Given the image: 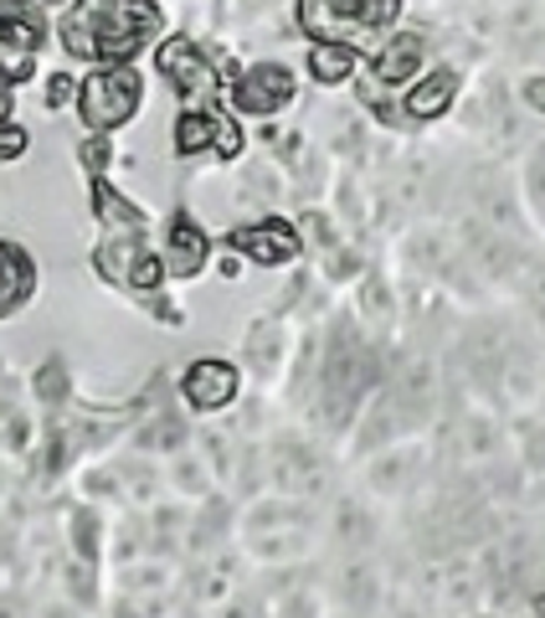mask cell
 <instances>
[{
	"label": "cell",
	"mask_w": 545,
	"mask_h": 618,
	"mask_svg": "<svg viewBox=\"0 0 545 618\" xmlns=\"http://www.w3.org/2000/svg\"><path fill=\"white\" fill-rule=\"evenodd\" d=\"M160 31L155 0H77L62 21V46L83 62H129Z\"/></svg>",
	"instance_id": "1"
},
{
	"label": "cell",
	"mask_w": 545,
	"mask_h": 618,
	"mask_svg": "<svg viewBox=\"0 0 545 618\" xmlns=\"http://www.w3.org/2000/svg\"><path fill=\"white\" fill-rule=\"evenodd\" d=\"M145 104V77L134 73L129 62H108V67H93L83 83H77V114L93 135H108L118 124H129Z\"/></svg>",
	"instance_id": "2"
},
{
	"label": "cell",
	"mask_w": 545,
	"mask_h": 618,
	"mask_svg": "<svg viewBox=\"0 0 545 618\" xmlns=\"http://www.w3.org/2000/svg\"><path fill=\"white\" fill-rule=\"evenodd\" d=\"M397 6L401 0H298V27L314 42H345L360 52L366 36L397 21Z\"/></svg>",
	"instance_id": "3"
},
{
	"label": "cell",
	"mask_w": 545,
	"mask_h": 618,
	"mask_svg": "<svg viewBox=\"0 0 545 618\" xmlns=\"http://www.w3.org/2000/svg\"><path fill=\"white\" fill-rule=\"evenodd\" d=\"M46 42V21L31 0H0V67L11 83H27L36 73V46Z\"/></svg>",
	"instance_id": "4"
},
{
	"label": "cell",
	"mask_w": 545,
	"mask_h": 618,
	"mask_svg": "<svg viewBox=\"0 0 545 618\" xmlns=\"http://www.w3.org/2000/svg\"><path fill=\"white\" fill-rule=\"evenodd\" d=\"M155 62H160V73L176 83L180 98H191V104H201V108L217 98L221 67L201 57V46H196L191 36H165V42H160V57H155Z\"/></svg>",
	"instance_id": "5"
},
{
	"label": "cell",
	"mask_w": 545,
	"mask_h": 618,
	"mask_svg": "<svg viewBox=\"0 0 545 618\" xmlns=\"http://www.w3.org/2000/svg\"><path fill=\"white\" fill-rule=\"evenodd\" d=\"M232 104L242 108V114L268 119V114H279L283 104H294V73H289L283 62H258L248 73H237Z\"/></svg>",
	"instance_id": "6"
},
{
	"label": "cell",
	"mask_w": 545,
	"mask_h": 618,
	"mask_svg": "<svg viewBox=\"0 0 545 618\" xmlns=\"http://www.w3.org/2000/svg\"><path fill=\"white\" fill-rule=\"evenodd\" d=\"M232 248H237V253H248L252 263H289V258L298 253V232L283 222V217H268V222L237 227Z\"/></svg>",
	"instance_id": "7"
},
{
	"label": "cell",
	"mask_w": 545,
	"mask_h": 618,
	"mask_svg": "<svg viewBox=\"0 0 545 618\" xmlns=\"http://www.w3.org/2000/svg\"><path fill=\"white\" fill-rule=\"evenodd\" d=\"M186 397H191V408H201V412L227 408L237 397V371L227 362H217V356H207V362H196L191 371H186Z\"/></svg>",
	"instance_id": "8"
},
{
	"label": "cell",
	"mask_w": 545,
	"mask_h": 618,
	"mask_svg": "<svg viewBox=\"0 0 545 618\" xmlns=\"http://www.w3.org/2000/svg\"><path fill=\"white\" fill-rule=\"evenodd\" d=\"M207 253H211L207 232H201L191 217H176V227H170V253H165V273L191 279V273L207 269Z\"/></svg>",
	"instance_id": "9"
},
{
	"label": "cell",
	"mask_w": 545,
	"mask_h": 618,
	"mask_svg": "<svg viewBox=\"0 0 545 618\" xmlns=\"http://www.w3.org/2000/svg\"><path fill=\"white\" fill-rule=\"evenodd\" d=\"M422 62H428V42L417 31H401V36H391L381 46V57H376V83H407Z\"/></svg>",
	"instance_id": "10"
},
{
	"label": "cell",
	"mask_w": 545,
	"mask_h": 618,
	"mask_svg": "<svg viewBox=\"0 0 545 618\" xmlns=\"http://www.w3.org/2000/svg\"><path fill=\"white\" fill-rule=\"evenodd\" d=\"M31 289H36V269H31V258L11 242H0V315H11L21 304L31 300Z\"/></svg>",
	"instance_id": "11"
},
{
	"label": "cell",
	"mask_w": 545,
	"mask_h": 618,
	"mask_svg": "<svg viewBox=\"0 0 545 618\" xmlns=\"http://www.w3.org/2000/svg\"><path fill=\"white\" fill-rule=\"evenodd\" d=\"M93 211L104 217L108 238H145V211L118 197L108 181H93Z\"/></svg>",
	"instance_id": "12"
},
{
	"label": "cell",
	"mask_w": 545,
	"mask_h": 618,
	"mask_svg": "<svg viewBox=\"0 0 545 618\" xmlns=\"http://www.w3.org/2000/svg\"><path fill=\"white\" fill-rule=\"evenodd\" d=\"M221 108H191L176 119V150L180 155H201V150H217V129H221Z\"/></svg>",
	"instance_id": "13"
},
{
	"label": "cell",
	"mask_w": 545,
	"mask_h": 618,
	"mask_svg": "<svg viewBox=\"0 0 545 618\" xmlns=\"http://www.w3.org/2000/svg\"><path fill=\"white\" fill-rule=\"evenodd\" d=\"M453 98H458V73H448V67H442V73H432L428 83H417V88H412L407 114H412V119H438Z\"/></svg>",
	"instance_id": "14"
},
{
	"label": "cell",
	"mask_w": 545,
	"mask_h": 618,
	"mask_svg": "<svg viewBox=\"0 0 545 618\" xmlns=\"http://www.w3.org/2000/svg\"><path fill=\"white\" fill-rule=\"evenodd\" d=\"M355 62H360V52L345 42H314L310 46V73L314 83H345V77L355 73Z\"/></svg>",
	"instance_id": "15"
},
{
	"label": "cell",
	"mask_w": 545,
	"mask_h": 618,
	"mask_svg": "<svg viewBox=\"0 0 545 618\" xmlns=\"http://www.w3.org/2000/svg\"><path fill=\"white\" fill-rule=\"evenodd\" d=\"M165 279V263L155 253H145V248H139V253L129 258V269H124V279H118V284H129V289H155Z\"/></svg>",
	"instance_id": "16"
},
{
	"label": "cell",
	"mask_w": 545,
	"mask_h": 618,
	"mask_svg": "<svg viewBox=\"0 0 545 618\" xmlns=\"http://www.w3.org/2000/svg\"><path fill=\"white\" fill-rule=\"evenodd\" d=\"M27 129H21V124H0V160H21V155H27Z\"/></svg>",
	"instance_id": "17"
},
{
	"label": "cell",
	"mask_w": 545,
	"mask_h": 618,
	"mask_svg": "<svg viewBox=\"0 0 545 618\" xmlns=\"http://www.w3.org/2000/svg\"><path fill=\"white\" fill-rule=\"evenodd\" d=\"M73 98H77V83H73V77H67V73H57V77H52V83H46V104H52V108L73 104Z\"/></svg>",
	"instance_id": "18"
},
{
	"label": "cell",
	"mask_w": 545,
	"mask_h": 618,
	"mask_svg": "<svg viewBox=\"0 0 545 618\" xmlns=\"http://www.w3.org/2000/svg\"><path fill=\"white\" fill-rule=\"evenodd\" d=\"M83 166H88V170H104L108 166V139L104 135H93L88 145H83Z\"/></svg>",
	"instance_id": "19"
},
{
	"label": "cell",
	"mask_w": 545,
	"mask_h": 618,
	"mask_svg": "<svg viewBox=\"0 0 545 618\" xmlns=\"http://www.w3.org/2000/svg\"><path fill=\"white\" fill-rule=\"evenodd\" d=\"M6 114H11V73L0 67V124H6Z\"/></svg>",
	"instance_id": "20"
},
{
	"label": "cell",
	"mask_w": 545,
	"mask_h": 618,
	"mask_svg": "<svg viewBox=\"0 0 545 618\" xmlns=\"http://www.w3.org/2000/svg\"><path fill=\"white\" fill-rule=\"evenodd\" d=\"M525 98H531V104L545 114V77H531V83H525Z\"/></svg>",
	"instance_id": "21"
},
{
	"label": "cell",
	"mask_w": 545,
	"mask_h": 618,
	"mask_svg": "<svg viewBox=\"0 0 545 618\" xmlns=\"http://www.w3.org/2000/svg\"><path fill=\"white\" fill-rule=\"evenodd\" d=\"M46 6H62V0H46Z\"/></svg>",
	"instance_id": "22"
}]
</instances>
